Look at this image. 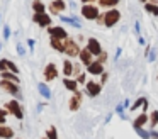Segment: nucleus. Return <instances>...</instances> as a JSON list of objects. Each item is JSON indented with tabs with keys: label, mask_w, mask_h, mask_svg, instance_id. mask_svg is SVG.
<instances>
[{
	"label": "nucleus",
	"mask_w": 158,
	"mask_h": 139,
	"mask_svg": "<svg viewBox=\"0 0 158 139\" xmlns=\"http://www.w3.org/2000/svg\"><path fill=\"white\" fill-rule=\"evenodd\" d=\"M119 20H121V12H119V9H116V7L107 9L106 12H104V26L106 27H114Z\"/></svg>",
	"instance_id": "obj_1"
},
{
	"label": "nucleus",
	"mask_w": 158,
	"mask_h": 139,
	"mask_svg": "<svg viewBox=\"0 0 158 139\" xmlns=\"http://www.w3.org/2000/svg\"><path fill=\"white\" fill-rule=\"evenodd\" d=\"M63 44H65V51H63V53H65L66 56H70V58L80 56V51H82V47L78 46V43H77L75 39H72V37L68 36L65 41H63Z\"/></svg>",
	"instance_id": "obj_2"
},
{
	"label": "nucleus",
	"mask_w": 158,
	"mask_h": 139,
	"mask_svg": "<svg viewBox=\"0 0 158 139\" xmlns=\"http://www.w3.org/2000/svg\"><path fill=\"white\" fill-rule=\"evenodd\" d=\"M80 12H82V17L87 19V20H97V17L100 15L99 7L94 5V3H83L82 9H80Z\"/></svg>",
	"instance_id": "obj_3"
},
{
	"label": "nucleus",
	"mask_w": 158,
	"mask_h": 139,
	"mask_svg": "<svg viewBox=\"0 0 158 139\" xmlns=\"http://www.w3.org/2000/svg\"><path fill=\"white\" fill-rule=\"evenodd\" d=\"M0 88L2 90H5L7 93L14 95L15 98H21V90H19V83H15V81H9V80H0Z\"/></svg>",
	"instance_id": "obj_4"
},
{
	"label": "nucleus",
	"mask_w": 158,
	"mask_h": 139,
	"mask_svg": "<svg viewBox=\"0 0 158 139\" xmlns=\"http://www.w3.org/2000/svg\"><path fill=\"white\" fill-rule=\"evenodd\" d=\"M32 20H34V22L38 24L39 27H49V26H53L51 15H49L48 12H34Z\"/></svg>",
	"instance_id": "obj_5"
},
{
	"label": "nucleus",
	"mask_w": 158,
	"mask_h": 139,
	"mask_svg": "<svg viewBox=\"0 0 158 139\" xmlns=\"http://www.w3.org/2000/svg\"><path fill=\"white\" fill-rule=\"evenodd\" d=\"M4 107L7 108V112H9V114H12L15 119H22V117H24V112H22V107H21V104H19V100H10V102H7Z\"/></svg>",
	"instance_id": "obj_6"
},
{
	"label": "nucleus",
	"mask_w": 158,
	"mask_h": 139,
	"mask_svg": "<svg viewBox=\"0 0 158 139\" xmlns=\"http://www.w3.org/2000/svg\"><path fill=\"white\" fill-rule=\"evenodd\" d=\"M102 92V83H97V81H94V80H90V81H87L85 83V93L89 95V97H97V95Z\"/></svg>",
	"instance_id": "obj_7"
},
{
	"label": "nucleus",
	"mask_w": 158,
	"mask_h": 139,
	"mask_svg": "<svg viewBox=\"0 0 158 139\" xmlns=\"http://www.w3.org/2000/svg\"><path fill=\"white\" fill-rule=\"evenodd\" d=\"M48 34H49L51 37L63 39V41L68 37V32H66V29H65L63 26H49V27H48Z\"/></svg>",
	"instance_id": "obj_8"
},
{
	"label": "nucleus",
	"mask_w": 158,
	"mask_h": 139,
	"mask_svg": "<svg viewBox=\"0 0 158 139\" xmlns=\"http://www.w3.org/2000/svg\"><path fill=\"white\" fill-rule=\"evenodd\" d=\"M48 9L53 15H61V12L66 10V2L65 0H53V2H49Z\"/></svg>",
	"instance_id": "obj_9"
},
{
	"label": "nucleus",
	"mask_w": 158,
	"mask_h": 139,
	"mask_svg": "<svg viewBox=\"0 0 158 139\" xmlns=\"http://www.w3.org/2000/svg\"><path fill=\"white\" fill-rule=\"evenodd\" d=\"M43 73H44V80L46 81H53V80L58 78V68H56L55 63H49V64H46V68H44Z\"/></svg>",
	"instance_id": "obj_10"
},
{
	"label": "nucleus",
	"mask_w": 158,
	"mask_h": 139,
	"mask_svg": "<svg viewBox=\"0 0 158 139\" xmlns=\"http://www.w3.org/2000/svg\"><path fill=\"white\" fill-rule=\"evenodd\" d=\"M85 70H87V73L94 75V76H100V75L104 73V64L99 63L97 59H94L89 66H85Z\"/></svg>",
	"instance_id": "obj_11"
},
{
	"label": "nucleus",
	"mask_w": 158,
	"mask_h": 139,
	"mask_svg": "<svg viewBox=\"0 0 158 139\" xmlns=\"http://www.w3.org/2000/svg\"><path fill=\"white\" fill-rule=\"evenodd\" d=\"M87 47L90 49V53H92L94 56H99V54L102 53V46H100V43L95 37H89V39H87Z\"/></svg>",
	"instance_id": "obj_12"
},
{
	"label": "nucleus",
	"mask_w": 158,
	"mask_h": 139,
	"mask_svg": "<svg viewBox=\"0 0 158 139\" xmlns=\"http://www.w3.org/2000/svg\"><path fill=\"white\" fill-rule=\"evenodd\" d=\"M82 97H83L82 92H78V90L73 92V97L70 98V110L72 112H77L80 108V105H82Z\"/></svg>",
	"instance_id": "obj_13"
},
{
	"label": "nucleus",
	"mask_w": 158,
	"mask_h": 139,
	"mask_svg": "<svg viewBox=\"0 0 158 139\" xmlns=\"http://www.w3.org/2000/svg\"><path fill=\"white\" fill-rule=\"evenodd\" d=\"M80 61H82V64H85V66H89L90 63L94 61V54L90 53V49L89 47H83L82 51H80Z\"/></svg>",
	"instance_id": "obj_14"
},
{
	"label": "nucleus",
	"mask_w": 158,
	"mask_h": 139,
	"mask_svg": "<svg viewBox=\"0 0 158 139\" xmlns=\"http://www.w3.org/2000/svg\"><path fill=\"white\" fill-rule=\"evenodd\" d=\"M63 87H65L68 92H72V93H73V92H77V90H78V81L65 76V78H63Z\"/></svg>",
	"instance_id": "obj_15"
},
{
	"label": "nucleus",
	"mask_w": 158,
	"mask_h": 139,
	"mask_svg": "<svg viewBox=\"0 0 158 139\" xmlns=\"http://www.w3.org/2000/svg\"><path fill=\"white\" fill-rule=\"evenodd\" d=\"M60 19H61V22L72 24V26H73V27H77V29H80V27H82V24H80V20L77 19L75 15H60Z\"/></svg>",
	"instance_id": "obj_16"
},
{
	"label": "nucleus",
	"mask_w": 158,
	"mask_h": 139,
	"mask_svg": "<svg viewBox=\"0 0 158 139\" xmlns=\"http://www.w3.org/2000/svg\"><path fill=\"white\" fill-rule=\"evenodd\" d=\"M146 122H150V115H146V112H143V114H139L133 121V125H134V127H143Z\"/></svg>",
	"instance_id": "obj_17"
},
{
	"label": "nucleus",
	"mask_w": 158,
	"mask_h": 139,
	"mask_svg": "<svg viewBox=\"0 0 158 139\" xmlns=\"http://www.w3.org/2000/svg\"><path fill=\"white\" fill-rule=\"evenodd\" d=\"M49 46H51L55 51H58V53H63V51H65V44H63V39H56V37H51V39H49Z\"/></svg>",
	"instance_id": "obj_18"
},
{
	"label": "nucleus",
	"mask_w": 158,
	"mask_h": 139,
	"mask_svg": "<svg viewBox=\"0 0 158 139\" xmlns=\"http://www.w3.org/2000/svg\"><path fill=\"white\" fill-rule=\"evenodd\" d=\"M14 137V129L7 125H0V139H12Z\"/></svg>",
	"instance_id": "obj_19"
},
{
	"label": "nucleus",
	"mask_w": 158,
	"mask_h": 139,
	"mask_svg": "<svg viewBox=\"0 0 158 139\" xmlns=\"http://www.w3.org/2000/svg\"><path fill=\"white\" fill-rule=\"evenodd\" d=\"M0 78H2V80H9V81H15V83H19V76H17V73H12V71H2V73H0Z\"/></svg>",
	"instance_id": "obj_20"
},
{
	"label": "nucleus",
	"mask_w": 158,
	"mask_h": 139,
	"mask_svg": "<svg viewBox=\"0 0 158 139\" xmlns=\"http://www.w3.org/2000/svg\"><path fill=\"white\" fill-rule=\"evenodd\" d=\"M63 75H65L66 78H70L73 75V63L70 59H65L63 61Z\"/></svg>",
	"instance_id": "obj_21"
},
{
	"label": "nucleus",
	"mask_w": 158,
	"mask_h": 139,
	"mask_svg": "<svg viewBox=\"0 0 158 139\" xmlns=\"http://www.w3.org/2000/svg\"><path fill=\"white\" fill-rule=\"evenodd\" d=\"M38 90H39V93H41L44 98H48V100L51 98V90H49V87L46 83H43V81L38 83Z\"/></svg>",
	"instance_id": "obj_22"
},
{
	"label": "nucleus",
	"mask_w": 158,
	"mask_h": 139,
	"mask_svg": "<svg viewBox=\"0 0 158 139\" xmlns=\"http://www.w3.org/2000/svg\"><path fill=\"white\" fill-rule=\"evenodd\" d=\"M117 3H119V0H99V5L102 7V9H112Z\"/></svg>",
	"instance_id": "obj_23"
},
{
	"label": "nucleus",
	"mask_w": 158,
	"mask_h": 139,
	"mask_svg": "<svg viewBox=\"0 0 158 139\" xmlns=\"http://www.w3.org/2000/svg\"><path fill=\"white\" fill-rule=\"evenodd\" d=\"M144 9H146V12H150L151 15H158V3L146 2V3H144Z\"/></svg>",
	"instance_id": "obj_24"
},
{
	"label": "nucleus",
	"mask_w": 158,
	"mask_h": 139,
	"mask_svg": "<svg viewBox=\"0 0 158 139\" xmlns=\"http://www.w3.org/2000/svg\"><path fill=\"white\" fill-rule=\"evenodd\" d=\"M32 10L34 12H46V5L41 0H32Z\"/></svg>",
	"instance_id": "obj_25"
},
{
	"label": "nucleus",
	"mask_w": 158,
	"mask_h": 139,
	"mask_svg": "<svg viewBox=\"0 0 158 139\" xmlns=\"http://www.w3.org/2000/svg\"><path fill=\"white\" fill-rule=\"evenodd\" d=\"M144 102H146V98H144V97H139V98H138V100H136V102H134V104L129 107V110L133 112V110H136V108H141V107H143Z\"/></svg>",
	"instance_id": "obj_26"
},
{
	"label": "nucleus",
	"mask_w": 158,
	"mask_h": 139,
	"mask_svg": "<svg viewBox=\"0 0 158 139\" xmlns=\"http://www.w3.org/2000/svg\"><path fill=\"white\" fill-rule=\"evenodd\" d=\"M150 125L151 127H156L158 125V110H153L150 114Z\"/></svg>",
	"instance_id": "obj_27"
},
{
	"label": "nucleus",
	"mask_w": 158,
	"mask_h": 139,
	"mask_svg": "<svg viewBox=\"0 0 158 139\" xmlns=\"http://www.w3.org/2000/svg\"><path fill=\"white\" fill-rule=\"evenodd\" d=\"M46 137H48V139H58V132H56L55 125H51V127L46 131Z\"/></svg>",
	"instance_id": "obj_28"
},
{
	"label": "nucleus",
	"mask_w": 158,
	"mask_h": 139,
	"mask_svg": "<svg viewBox=\"0 0 158 139\" xmlns=\"http://www.w3.org/2000/svg\"><path fill=\"white\" fill-rule=\"evenodd\" d=\"M9 66H10V59H5V58H2V59H0V71H7Z\"/></svg>",
	"instance_id": "obj_29"
},
{
	"label": "nucleus",
	"mask_w": 158,
	"mask_h": 139,
	"mask_svg": "<svg viewBox=\"0 0 158 139\" xmlns=\"http://www.w3.org/2000/svg\"><path fill=\"white\" fill-rule=\"evenodd\" d=\"M134 129H136V132L139 134V137H143V139H151V137H150V132L144 131L143 127H134Z\"/></svg>",
	"instance_id": "obj_30"
},
{
	"label": "nucleus",
	"mask_w": 158,
	"mask_h": 139,
	"mask_svg": "<svg viewBox=\"0 0 158 139\" xmlns=\"http://www.w3.org/2000/svg\"><path fill=\"white\" fill-rule=\"evenodd\" d=\"M7 108H0V125H4L5 121H7Z\"/></svg>",
	"instance_id": "obj_31"
},
{
	"label": "nucleus",
	"mask_w": 158,
	"mask_h": 139,
	"mask_svg": "<svg viewBox=\"0 0 158 139\" xmlns=\"http://www.w3.org/2000/svg\"><path fill=\"white\" fill-rule=\"evenodd\" d=\"M97 61L104 64V63H106V61H107V53H104V51H102V53H100L99 56H97Z\"/></svg>",
	"instance_id": "obj_32"
},
{
	"label": "nucleus",
	"mask_w": 158,
	"mask_h": 139,
	"mask_svg": "<svg viewBox=\"0 0 158 139\" xmlns=\"http://www.w3.org/2000/svg\"><path fill=\"white\" fill-rule=\"evenodd\" d=\"M77 81H78L80 85H85V83H87V78H85V73H80L78 76H77Z\"/></svg>",
	"instance_id": "obj_33"
},
{
	"label": "nucleus",
	"mask_w": 158,
	"mask_h": 139,
	"mask_svg": "<svg viewBox=\"0 0 158 139\" xmlns=\"http://www.w3.org/2000/svg\"><path fill=\"white\" fill-rule=\"evenodd\" d=\"M9 71H12V73H19V68H17V64H15L14 61H10V66H9Z\"/></svg>",
	"instance_id": "obj_34"
},
{
	"label": "nucleus",
	"mask_w": 158,
	"mask_h": 139,
	"mask_svg": "<svg viewBox=\"0 0 158 139\" xmlns=\"http://www.w3.org/2000/svg\"><path fill=\"white\" fill-rule=\"evenodd\" d=\"M80 73H82V68H80V64H73V75H75V76H78Z\"/></svg>",
	"instance_id": "obj_35"
},
{
	"label": "nucleus",
	"mask_w": 158,
	"mask_h": 139,
	"mask_svg": "<svg viewBox=\"0 0 158 139\" xmlns=\"http://www.w3.org/2000/svg\"><path fill=\"white\" fill-rule=\"evenodd\" d=\"M17 54H21V56H22V54H26V47L22 46L21 43H17Z\"/></svg>",
	"instance_id": "obj_36"
},
{
	"label": "nucleus",
	"mask_w": 158,
	"mask_h": 139,
	"mask_svg": "<svg viewBox=\"0 0 158 139\" xmlns=\"http://www.w3.org/2000/svg\"><path fill=\"white\" fill-rule=\"evenodd\" d=\"M10 37V29H9V26H4V39H9Z\"/></svg>",
	"instance_id": "obj_37"
},
{
	"label": "nucleus",
	"mask_w": 158,
	"mask_h": 139,
	"mask_svg": "<svg viewBox=\"0 0 158 139\" xmlns=\"http://www.w3.org/2000/svg\"><path fill=\"white\" fill-rule=\"evenodd\" d=\"M107 78H109V73H106V71H104V73L102 75H100V83H106V81H107Z\"/></svg>",
	"instance_id": "obj_38"
},
{
	"label": "nucleus",
	"mask_w": 158,
	"mask_h": 139,
	"mask_svg": "<svg viewBox=\"0 0 158 139\" xmlns=\"http://www.w3.org/2000/svg\"><path fill=\"white\" fill-rule=\"evenodd\" d=\"M97 24H99V26H104V12H100V15L97 17V20H95Z\"/></svg>",
	"instance_id": "obj_39"
},
{
	"label": "nucleus",
	"mask_w": 158,
	"mask_h": 139,
	"mask_svg": "<svg viewBox=\"0 0 158 139\" xmlns=\"http://www.w3.org/2000/svg\"><path fill=\"white\" fill-rule=\"evenodd\" d=\"M150 137H151V139H158V132H156V131H151V132H150Z\"/></svg>",
	"instance_id": "obj_40"
},
{
	"label": "nucleus",
	"mask_w": 158,
	"mask_h": 139,
	"mask_svg": "<svg viewBox=\"0 0 158 139\" xmlns=\"http://www.w3.org/2000/svg\"><path fill=\"white\" fill-rule=\"evenodd\" d=\"M82 3H94V2H99V0H80Z\"/></svg>",
	"instance_id": "obj_41"
},
{
	"label": "nucleus",
	"mask_w": 158,
	"mask_h": 139,
	"mask_svg": "<svg viewBox=\"0 0 158 139\" xmlns=\"http://www.w3.org/2000/svg\"><path fill=\"white\" fill-rule=\"evenodd\" d=\"M27 44H29V47H31V49L34 47V41H32V39H29V41H27Z\"/></svg>",
	"instance_id": "obj_42"
},
{
	"label": "nucleus",
	"mask_w": 158,
	"mask_h": 139,
	"mask_svg": "<svg viewBox=\"0 0 158 139\" xmlns=\"http://www.w3.org/2000/svg\"><path fill=\"white\" fill-rule=\"evenodd\" d=\"M141 108H143V112H146V108H148V100L143 104V107H141Z\"/></svg>",
	"instance_id": "obj_43"
},
{
	"label": "nucleus",
	"mask_w": 158,
	"mask_h": 139,
	"mask_svg": "<svg viewBox=\"0 0 158 139\" xmlns=\"http://www.w3.org/2000/svg\"><path fill=\"white\" fill-rule=\"evenodd\" d=\"M119 56H121V47H117V51H116V59H117Z\"/></svg>",
	"instance_id": "obj_44"
},
{
	"label": "nucleus",
	"mask_w": 158,
	"mask_h": 139,
	"mask_svg": "<svg viewBox=\"0 0 158 139\" xmlns=\"http://www.w3.org/2000/svg\"><path fill=\"white\" fill-rule=\"evenodd\" d=\"M134 31H136V32H139V24H138V22L134 24Z\"/></svg>",
	"instance_id": "obj_45"
},
{
	"label": "nucleus",
	"mask_w": 158,
	"mask_h": 139,
	"mask_svg": "<svg viewBox=\"0 0 158 139\" xmlns=\"http://www.w3.org/2000/svg\"><path fill=\"white\" fill-rule=\"evenodd\" d=\"M139 2H143V3H146V2H150V0H139Z\"/></svg>",
	"instance_id": "obj_46"
},
{
	"label": "nucleus",
	"mask_w": 158,
	"mask_h": 139,
	"mask_svg": "<svg viewBox=\"0 0 158 139\" xmlns=\"http://www.w3.org/2000/svg\"><path fill=\"white\" fill-rule=\"evenodd\" d=\"M0 47H2V44H0Z\"/></svg>",
	"instance_id": "obj_47"
},
{
	"label": "nucleus",
	"mask_w": 158,
	"mask_h": 139,
	"mask_svg": "<svg viewBox=\"0 0 158 139\" xmlns=\"http://www.w3.org/2000/svg\"><path fill=\"white\" fill-rule=\"evenodd\" d=\"M44 139H48V137H44Z\"/></svg>",
	"instance_id": "obj_48"
}]
</instances>
